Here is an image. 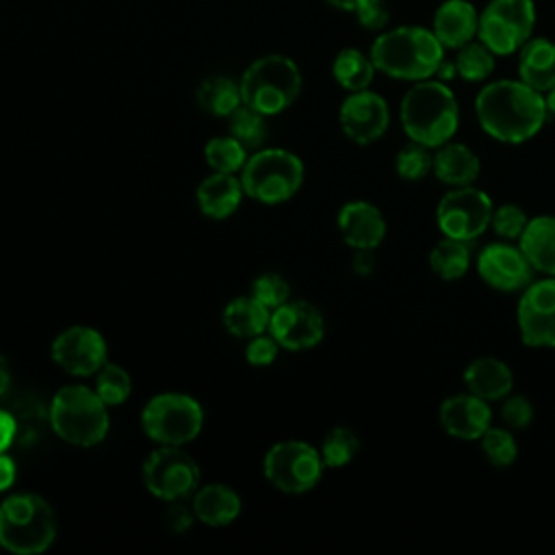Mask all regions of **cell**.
<instances>
[{"label": "cell", "mask_w": 555, "mask_h": 555, "mask_svg": "<svg viewBox=\"0 0 555 555\" xmlns=\"http://www.w3.org/2000/svg\"><path fill=\"white\" fill-rule=\"evenodd\" d=\"M338 232L353 249H377L386 238V219L377 206L364 199H353L340 206Z\"/></svg>", "instance_id": "obj_19"}, {"label": "cell", "mask_w": 555, "mask_h": 555, "mask_svg": "<svg viewBox=\"0 0 555 555\" xmlns=\"http://www.w3.org/2000/svg\"><path fill=\"white\" fill-rule=\"evenodd\" d=\"M429 150L431 147L414 143V141L403 145L395 158V169H397L399 178H403L408 182H418V180L427 178L434 171V156Z\"/></svg>", "instance_id": "obj_37"}, {"label": "cell", "mask_w": 555, "mask_h": 555, "mask_svg": "<svg viewBox=\"0 0 555 555\" xmlns=\"http://www.w3.org/2000/svg\"><path fill=\"white\" fill-rule=\"evenodd\" d=\"M481 451L486 455V460L494 466V468H507L516 462L518 457V442L512 434V429H503V427H488L486 434L479 438Z\"/></svg>", "instance_id": "obj_36"}, {"label": "cell", "mask_w": 555, "mask_h": 555, "mask_svg": "<svg viewBox=\"0 0 555 555\" xmlns=\"http://www.w3.org/2000/svg\"><path fill=\"white\" fill-rule=\"evenodd\" d=\"M369 54L377 72L397 80L416 82L436 76L444 61V46L431 28L397 26L382 30Z\"/></svg>", "instance_id": "obj_2"}, {"label": "cell", "mask_w": 555, "mask_h": 555, "mask_svg": "<svg viewBox=\"0 0 555 555\" xmlns=\"http://www.w3.org/2000/svg\"><path fill=\"white\" fill-rule=\"evenodd\" d=\"M518 78L540 93L555 87V41L546 37L527 39L518 50Z\"/></svg>", "instance_id": "obj_22"}, {"label": "cell", "mask_w": 555, "mask_h": 555, "mask_svg": "<svg viewBox=\"0 0 555 555\" xmlns=\"http://www.w3.org/2000/svg\"><path fill=\"white\" fill-rule=\"evenodd\" d=\"M516 325L527 347L555 349V275L531 282L516 306Z\"/></svg>", "instance_id": "obj_13"}, {"label": "cell", "mask_w": 555, "mask_h": 555, "mask_svg": "<svg viewBox=\"0 0 555 555\" xmlns=\"http://www.w3.org/2000/svg\"><path fill=\"white\" fill-rule=\"evenodd\" d=\"M492 210L494 204L486 191L473 184L455 186L440 197L436 223L444 236L470 243L488 230Z\"/></svg>", "instance_id": "obj_11"}, {"label": "cell", "mask_w": 555, "mask_h": 555, "mask_svg": "<svg viewBox=\"0 0 555 555\" xmlns=\"http://www.w3.org/2000/svg\"><path fill=\"white\" fill-rule=\"evenodd\" d=\"M269 334L288 351L312 349L323 340V314L310 301H284L271 312Z\"/></svg>", "instance_id": "obj_16"}, {"label": "cell", "mask_w": 555, "mask_h": 555, "mask_svg": "<svg viewBox=\"0 0 555 555\" xmlns=\"http://www.w3.org/2000/svg\"><path fill=\"white\" fill-rule=\"evenodd\" d=\"M130 390H132V379L124 366L106 360L95 373V392L108 408L121 405L128 399Z\"/></svg>", "instance_id": "obj_34"}, {"label": "cell", "mask_w": 555, "mask_h": 555, "mask_svg": "<svg viewBox=\"0 0 555 555\" xmlns=\"http://www.w3.org/2000/svg\"><path fill=\"white\" fill-rule=\"evenodd\" d=\"M56 516L50 503L33 492H15L0 503V546L15 555H35L52 546Z\"/></svg>", "instance_id": "obj_4"}, {"label": "cell", "mask_w": 555, "mask_h": 555, "mask_svg": "<svg viewBox=\"0 0 555 555\" xmlns=\"http://www.w3.org/2000/svg\"><path fill=\"white\" fill-rule=\"evenodd\" d=\"M195 100L202 111L215 117H228L243 104L241 85L228 76H208L197 85Z\"/></svg>", "instance_id": "obj_28"}, {"label": "cell", "mask_w": 555, "mask_h": 555, "mask_svg": "<svg viewBox=\"0 0 555 555\" xmlns=\"http://www.w3.org/2000/svg\"><path fill=\"white\" fill-rule=\"evenodd\" d=\"M429 267L444 282H455L464 278L470 267L468 241L449 238V236L440 238L429 251Z\"/></svg>", "instance_id": "obj_30"}, {"label": "cell", "mask_w": 555, "mask_h": 555, "mask_svg": "<svg viewBox=\"0 0 555 555\" xmlns=\"http://www.w3.org/2000/svg\"><path fill=\"white\" fill-rule=\"evenodd\" d=\"M399 117L410 141L440 147L460 126V104L451 87L438 78L416 80L401 98Z\"/></svg>", "instance_id": "obj_3"}, {"label": "cell", "mask_w": 555, "mask_h": 555, "mask_svg": "<svg viewBox=\"0 0 555 555\" xmlns=\"http://www.w3.org/2000/svg\"><path fill=\"white\" fill-rule=\"evenodd\" d=\"M373 251L375 249H356V254L351 258V269H353L356 275L366 278V275H371L375 271L377 262H375V254Z\"/></svg>", "instance_id": "obj_45"}, {"label": "cell", "mask_w": 555, "mask_h": 555, "mask_svg": "<svg viewBox=\"0 0 555 555\" xmlns=\"http://www.w3.org/2000/svg\"><path fill=\"white\" fill-rule=\"evenodd\" d=\"M243 195L245 191L241 178H234V173L223 171H215L208 178H204L195 191L199 210L210 219L230 217L238 208Z\"/></svg>", "instance_id": "obj_23"}, {"label": "cell", "mask_w": 555, "mask_h": 555, "mask_svg": "<svg viewBox=\"0 0 555 555\" xmlns=\"http://www.w3.org/2000/svg\"><path fill=\"white\" fill-rule=\"evenodd\" d=\"M481 163L479 156L464 143L447 141L440 147H436L434 154V176L455 189V186H468L479 178Z\"/></svg>", "instance_id": "obj_24"}, {"label": "cell", "mask_w": 555, "mask_h": 555, "mask_svg": "<svg viewBox=\"0 0 555 555\" xmlns=\"http://www.w3.org/2000/svg\"><path fill=\"white\" fill-rule=\"evenodd\" d=\"M15 475H17V468H15L13 457H9V455H7V451H4V453H0V492L13 486Z\"/></svg>", "instance_id": "obj_46"}, {"label": "cell", "mask_w": 555, "mask_h": 555, "mask_svg": "<svg viewBox=\"0 0 555 555\" xmlns=\"http://www.w3.org/2000/svg\"><path fill=\"white\" fill-rule=\"evenodd\" d=\"M544 100H546L548 115H555V87H551V89L544 93Z\"/></svg>", "instance_id": "obj_49"}, {"label": "cell", "mask_w": 555, "mask_h": 555, "mask_svg": "<svg viewBox=\"0 0 555 555\" xmlns=\"http://www.w3.org/2000/svg\"><path fill=\"white\" fill-rule=\"evenodd\" d=\"M238 85L243 104L262 115H278L299 98L304 80L291 56L264 54L247 65Z\"/></svg>", "instance_id": "obj_6"}, {"label": "cell", "mask_w": 555, "mask_h": 555, "mask_svg": "<svg viewBox=\"0 0 555 555\" xmlns=\"http://www.w3.org/2000/svg\"><path fill=\"white\" fill-rule=\"evenodd\" d=\"M50 356L65 373L89 377L106 362V340L95 327L72 325L52 340Z\"/></svg>", "instance_id": "obj_14"}, {"label": "cell", "mask_w": 555, "mask_h": 555, "mask_svg": "<svg viewBox=\"0 0 555 555\" xmlns=\"http://www.w3.org/2000/svg\"><path fill=\"white\" fill-rule=\"evenodd\" d=\"M17 440V423L9 410H0V453L9 451V447Z\"/></svg>", "instance_id": "obj_44"}, {"label": "cell", "mask_w": 555, "mask_h": 555, "mask_svg": "<svg viewBox=\"0 0 555 555\" xmlns=\"http://www.w3.org/2000/svg\"><path fill=\"white\" fill-rule=\"evenodd\" d=\"M464 386L468 392L486 399V401H499L505 399L514 388V373L512 369L492 356L475 358L464 369Z\"/></svg>", "instance_id": "obj_21"}, {"label": "cell", "mask_w": 555, "mask_h": 555, "mask_svg": "<svg viewBox=\"0 0 555 555\" xmlns=\"http://www.w3.org/2000/svg\"><path fill=\"white\" fill-rule=\"evenodd\" d=\"M193 514L208 527H223L241 514V496L225 483H208L193 492Z\"/></svg>", "instance_id": "obj_25"}, {"label": "cell", "mask_w": 555, "mask_h": 555, "mask_svg": "<svg viewBox=\"0 0 555 555\" xmlns=\"http://www.w3.org/2000/svg\"><path fill=\"white\" fill-rule=\"evenodd\" d=\"M9 384H11V369H9L7 360H4V356L0 353V397L7 395Z\"/></svg>", "instance_id": "obj_47"}, {"label": "cell", "mask_w": 555, "mask_h": 555, "mask_svg": "<svg viewBox=\"0 0 555 555\" xmlns=\"http://www.w3.org/2000/svg\"><path fill=\"white\" fill-rule=\"evenodd\" d=\"M251 295L267 308H278L291 297V286L280 273H262L251 284Z\"/></svg>", "instance_id": "obj_39"}, {"label": "cell", "mask_w": 555, "mask_h": 555, "mask_svg": "<svg viewBox=\"0 0 555 555\" xmlns=\"http://www.w3.org/2000/svg\"><path fill=\"white\" fill-rule=\"evenodd\" d=\"M475 115L481 130L501 143H525L546 124L548 108L544 93L518 80H494L481 87L475 98Z\"/></svg>", "instance_id": "obj_1"}, {"label": "cell", "mask_w": 555, "mask_h": 555, "mask_svg": "<svg viewBox=\"0 0 555 555\" xmlns=\"http://www.w3.org/2000/svg\"><path fill=\"white\" fill-rule=\"evenodd\" d=\"M501 421L512 431L527 429L533 421V403L529 401V397L509 392L501 405Z\"/></svg>", "instance_id": "obj_40"}, {"label": "cell", "mask_w": 555, "mask_h": 555, "mask_svg": "<svg viewBox=\"0 0 555 555\" xmlns=\"http://www.w3.org/2000/svg\"><path fill=\"white\" fill-rule=\"evenodd\" d=\"M358 24L366 30H384L390 22V9L384 0H364L353 11Z\"/></svg>", "instance_id": "obj_42"}, {"label": "cell", "mask_w": 555, "mask_h": 555, "mask_svg": "<svg viewBox=\"0 0 555 555\" xmlns=\"http://www.w3.org/2000/svg\"><path fill=\"white\" fill-rule=\"evenodd\" d=\"M278 349H280V343L269 334H258V336H251L247 347H245V360L251 364V366H269L275 358H278Z\"/></svg>", "instance_id": "obj_41"}, {"label": "cell", "mask_w": 555, "mask_h": 555, "mask_svg": "<svg viewBox=\"0 0 555 555\" xmlns=\"http://www.w3.org/2000/svg\"><path fill=\"white\" fill-rule=\"evenodd\" d=\"M438 421L447 436L457 440H479L492 425V410L486 399L473 392L447 397L440 403Z\"/></svg>", "instance_id": "obj_18"}, {"label": "cell", "mask_w": 555, "mask_h": 555, "mask_svg": "<svg viewBox=\"0 0 555 555\" xmlns=\"http://www.w3.org/2000/svg\"><path fill=\"white\" fill-rule=\"evenodd\" d=\"M520 249L538 273L555 275V217H531L520 234Z\"/></svg>", "instance_id": "obj_26"}, {"label": "cell", "mask_w": 555, "mask_h": 555, "mask_svg": "<svg viewBox=\"0 0 555 555\" xmlns=\"http://www.w3.org/2000/svg\"><path fill=\"white\" fill-rule=\"evenodd\" d=\"M533 0H490L479 13L477 39L496 56H507L533 37Z\"/></svg>", "instance_id": "obj_9"}, {"label": "cell", "mask_w": 555, "mask_h": 555, "mask_svg": "<svg viewBox=\"0 0 555 555\" xmlns=\"http://www.w3.org/2000/svg\"><path fill=\"white\" fill-rule=\"evenodd\" d=\"M479 13L468 0H444L431 22V30L444 48H462L477 37Z\"/></svg>", "instance_id": "obj_20"}, {"label": "cell", "mask_w": 555, "mask_h": 555, "mask_svg": "<svg viewBox=\"0 0 555 555\" xmlns=\"http://www.w3.org/2000/svg\"><path fill=\"white\" fill-rule=\"evenodd\" d=\"M143 486L160 501H176L193 494L199 486L197 462L176 444L154 449L141 468Z\"/></svg>", "instance_id": "obj_12"}, {"label": "cell", "mask_w": 555, "mask_h": 555, "mask_svg": "<svg viewBox=\"0 0 555 555\" xmlns=\"http://www.w3.org/2000/svg\"><path fill=\"white\" fill-rule=\"evenodd\" d=\"M479 278L503 293L525 291L533 282L535 269L520 247L509 243H490L477 256Z\"/></svg>", "instance_id": "obj_17"}, {"label": "cell", "mask_w": 555, "mask_h": 555, "mask_svg": "<svg viewBox=\"0 0 555 555\" xmlns=\"http://www.w3.org/2000/svg\"><path fill=\"white\" fill-rule=\"evenodd\" d=\"M360 451V440L349 427H332L321 442V457L327 468H340L349 464Z\"/></svg>", "instance_id": "obj_35"}, {"label": "cell", "mask_w": 555, "mask_h": 555, "mask_svg": "<svg viewBox=\"0 0 555 555\" xmlns=\"http://www.w3.org/2000/svg\"><path fill=\"white\" fill-rule=\"evenodd\" d=\"M323 457L312 444L301 440H284L273 444L264 460L262 473L267 481L288 494H301L312 490L323 475Z\"/></svg>", "instance_id": "obj_10"}, {"label": "cell", "mask_w": 555, "mask_h": 555, "mask_svg": "<svg viewBox=\"0 0 555 555\" xmlns=\"http://www.w3.org/2000/svg\"><path fill=\"white\" fill-rule=\"evenodd\" d=\"M375 72L371 54H364L358 48H343L332 63L334 80L349 93L369 89Z\"/></svg>", "instance_id": "obj_29"}, {"label": "cell", "mask_w": 555, "mask_h": 555, "mask_svg": "<svg viewBox=\"0 0 555 555\" xmlns=\"http://www.w3.org/2000/svg\"><path fill=\"white\" fill-rule=\"evenodd\" d=\"M269 308L260 304L254 295L236 297L223 308V325L230 334L241 338H251L269 327Z\"/></svg>", "instance_id": "obj_27"}, {"label": "cell", "mask_w": 555, "mask_h": 555, "mask_svg": "<svg viewBox=\"0 0 555 555\" xmlns=\"http://www.w3.org/2000/svg\"><path fill=\"white\" fill-rule=\"evenodd\" d=\"M108 405L95 388L74 384L56 390L48 405L52 431L74 447H93L108 434Z\"/></svg>", "instance_id": "obj_5"}, {"label": "cell", "mask_w": 555, "mask_h": 555, "mask_svg": "<svg viewBox=\"0 0 555 555\" xmlns=\"http://www.w3.org/2000/svg\"><path fill=\"white\" fill-rule=\"evenodd\" d=\"M204 156L215 171H223V173H234L243 169V165L249 158L247 147L241 141H236L232 134L208 139V143L204 145Z\"/></svg>", "instance_id": "obj_33"}, {"label": "cell", "mask_w": 555, "mask_h": 555, "mask_svg": "<svg viewBox=\"0 0 555 555\" xmlns=\"http://www.w3.org/2000/svg\"><path fill=\"white\" fill-rule=\"evenodd\" d=\"M141 427L154 442L182 447L199 436L204 427V410L191 395L160 392L145 403Z\"/></svg>", "instance_id": "obj_8"}, {"label": "cell", "mask_w": 555, "mask_h": 555, "mask_svg": "<svg viewBox=\"0 0 555 555\" xmlns=\"http://www.w3.org/2000/svg\"><path fill=\"white\" fill-rule=\"evenodd\" d=\"M330 7L338 9V11H347V13H353L364 0H325Z\"/></svg>", "instance_id": "obj_48"}, {"label": "cell", "mask_w": 555, "mask_h": 555, "mask_svg": "<svg viewBox=\"0 0 555 555\" xmlns=\"http://www.w3.org/2000/svg\"><path fill=\"white\" fill-rule=\"evenodd\" d=\"M494 52L490 48H486L479 39L464 43L462 48H457V54L453 59L455 72L462 80L466 82H481L486 78H490V74L494 72Z\"/></svg>", "instance_id": "obj_31"}, {"label": "cell", "mask_w": 555, "mask_h": 555, "mask_svg": "<svg viewBox=\"0 0 555 555\" xmlns=\"http://www.w3.org/2000/svg\"><path fill=\"white\" fill-rule=\"evenodd\" d=\"M267 115L258 113L256 108L247 106V104H241L236 106L225 119H228V130L230 134L241 141L247 150H256L264 143L267 139V121H264Z\"/></svg>", "instance_id": "obj_32"}, {"label": "cell", "mask_w": 555, "mask_h": 555, "mask_svg": "<svg viewBox=\"0 0 555 555\" xmlns=\"http://www.w3.org/2000/svg\"><path fill=\"white\" fill-rule=\"evenodd\" d=\"M241 171L245 195L262 204H282L291 199L304 182V163L297 154L282 147L254 152Z\"/></svg>", "instance_id": "obj_7"}, {"label": "cell", "mask_w": 555, "mask_h": 555, "mask_svg": "<svg viewBox=\"0 0 555 555\" xmlns=\"http://www.w3.org/2000/svg\"><path fill=\"white\" fill-rule=\"evenodd\" d=\"M527 223H529V217H527V212H525L518 204H501V206H494L492 219H490L492 230H494L501 238H505V241L520 238V234L525 232Z\"/></svg>", "instance_id": "obj_38"}, {"label": "cell", "mask_w": 555, "mask_h": 555, "mask_svg": "<svg viewBox=\"0 0 555 555\" xmlns=\"http://www.w3.org/2000/svg\"><path fill=\"white\" fill-rule=\"evenodd\" d=\"M195 520V514H193V507L184 505L182 499H176V501H167V507H165V522L171 531L176 533H184Z\"/></svg>", "instance_id": "obj_43"}, {"label": "cell", "mask_w": 555, "mask_h": 555, "mask_svg": "<svg viewBox=\"0 0 555 555\" xmlns=\"http://www.w3.org/2000/svg\"><path fill=\"white\" fill-rule=\"evenodd\" d=\"M338 124L349 141L371 145L382 139L390 126L388 102L371 89L351 91L340 104Z\"/></svg>", "instance_id": "obj_15"}]
</instances>
